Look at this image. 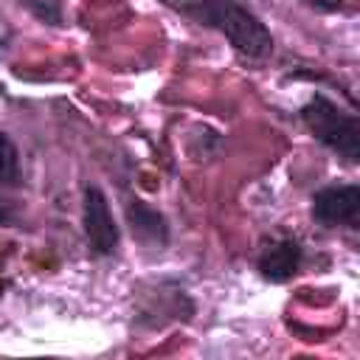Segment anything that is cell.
<instances>
[{
  "label": "cell",
  "instance_id": "1",
  "mask_svg": "<svg viewBox=\"0 0 360 360\" xmlns=\"http://www.w3.org/2000/svg\"><path fill=\"white\" fill-rule=\"evenodd\" d=\"M166 8L188 17L197 25L219 31L239 53L264 59L273 53V37L267 25L236 0H160Z\"/></svg>",
  "mask_w": 360,
  "mask_h": 360
},
{
  "label": "cell",
  "instance_id": "2",
  "mask_svg": "<svg viewBox=\"0 0 360 360\" xmlns=\"http://www.w3.org/2000/svg\"><path fill=\"white\" fill-rule=\"evenodd\" d=\"M301 121L307 124V129L323 146H329L332 152H338L349 163H357V158H360V127H357L354 115L343 112L326 96H312L301 107Z\"/></svg>",
  "mask_w": 360,
  "mask_h": 360
},
{
  "label": "cell",
  "instance_id": "3",
  "mask_svg": "<svg viewBox=\"0 0 360 360\" xmlns=\"http://www.w3.org/2000/svg\"><path fill=\"white\" fill-rule=\"evenodd\" d=\"M82 219H84V236L98 256H107L118 248V225H115V219L110 214V202L98 186L84 188Z\"/></svg>",
  "mask_w": 360,
  "mask_h": 360
},
{
  "label": "cell",
  "instance_id": "4",
  "mask_svg": "<svg viewBox=\"0 0 360 360\" xmlns=\"http://www.w3.org/2000/svg\"><path fill=\"white\" fill-rule=\"evenodd\" d=\"M312 217L326 228H357L360 219V188L349 186H329L312 197Z\"/></svg>",
  "mask_w": 360,
  "mask_h": 360
},
{
  "label": "cell",
  "instance_id": "5",
  "mask_svg": "<svg viewBox=\"0 0 360 360\" xmlns=\"http://www.w3.org/2000/svg\"><path fill=\"white\" fill-rule=\"evenodd\" d=\"M259 273L267 278V281H287L292 278V273L298 270L301 264V245L292 239V236H273L262 245L259 250Z\"/></svg>",
  "mask_w": 360,
  "mask_h": 360
},
{
  "label": "cell",
  "instance_id": "6",
  "mask_svg": "<svg viewBox=\"0 0 360 360\" xmlns=\"http://www.w3.org/2000/svg\"><path fill=\"white\" fill-rule=\"evenodd\" d=\"M127 217H129L132 233H135L141 242L155 245V248L166 245L169 228H166V219H163L155 208H149V205H146V202H141V200H132V202L127 205Z\"/></svg>",
  "mask_w": 360,
  "mask_h": 360
},
{
  "label": "cell",
  "instance_id": "7",
  "mask_svg": "<svg viewBox=\"0 0 360 360\" xmlns=\"http://www.w3.org/2000/svg\"><path fill=\"white\" fill-rule=\"evenodd\" d=\"M20 180V155L14 141L0 129V186H14Z\"/></svg>",
  "mask_w": 360,
  "mask_h": 360
},
{
  "label": "cell",
  "instance_id": "8",
  "mask_svg": "<svg viewBox=\"0 0 360 360\" xmlns=\"http://www.w3.org/2000/svg\"><path fill=\"white\" fill-rule=\"evenodd\" d=\"M304 3L318 8V11H338L343 6V0H304Z\"/></svg>",
  "mask_w": 360,
  "mask_h": 360
},
{
  "label": "cell",
  "instance_id": "9",
  "mask_svg": "<svg viewBox=\"0 0 360 360\" xmlns=\"http://www.w3.org/2000/svg\"><path fill=\"white\" fill-rule=\"evenodd\" d=\"M6 219H8V214H6V205H3V202H0V225H3V222H6Z\"/></svg>",
  "mask_w": 360,
  "mask_h": 360
}]
</instances>
